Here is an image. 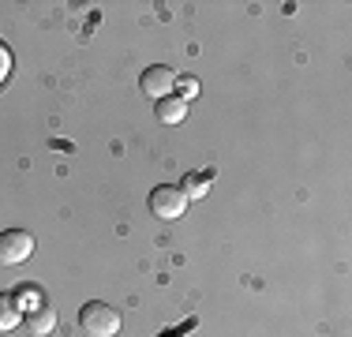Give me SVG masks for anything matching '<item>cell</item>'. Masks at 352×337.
I'll list each match as a JSON object with an SVG mask.
<instances>
[{
	"instance_id": "obj_1",
	"label": "cell",
	"mask_w": 352,
	"mask_h": 337,
	"mask_svg": "<svg viewBox=\"0 0 352 337\" xmlns=\"http://www.w3.org/2000/svg\"><path fill=\"white\" fill-rule=\"evenodd\" d=\"M79 326L87 337H116L120 334V311L109 307L102 300H90V303H82V311H79Z\"/></svg>"
},
{
	"instance_id": "obj_2",
	"label": "cell",
	"mask_w": 352,
	"mask_h": 337,
	"mask_svg": "<svg viewBox=\"0 0 352 337\" xmlns=\"http://www.w3.org/2000/svg\"><path fill=\"white\" fill-rule=\"evenodd\" d=\"M184 210H188V195H184V188H176V184H162V188L150 191V214L162 217V221H176V217H184Z\"/></svg>"
},
{
	"instance_id": "obj_3",
	"label": "cell",
	"mask_w": 352,
	"mask_h": 337,
	"mask_svg": "<svg viewBox=\"0 0 352 337\" xmlns=\"http://www.w3.org/2000/svg\"><path fill=\"white\" fill-rule=\"evenodd\" d=\"M34 255V236L27 229H4L0 232V263L4 266H19Z\"/></svg>"
},
{
	"instance_id": "obj_4",
	"label": "cell",
	"mask_w": 352,
	"mask_h": 337,
	"mask_svg": "<svg viewBox=\"0 0 352 337\" xmlns=\"http://www.w3.org/2000/svg\"><path fill=\"white\" fill-rule=\"evenodd\" d=\"M139 87H142V94H146V98L162 101V98H169L173 90H176V75H173V67L154 64V67H146V72H142Z\"/></svg>"
},
{
	"instance_id": "obj_5",
	"label": "cell",
	"mask_w": 352,
	"mask_h": 337,
	"mask_svg": "<svg viewBox=\"0 0 352 337\" xmlns=\"http://www.w3.org/2000/svg\"><path fill=\"white\" fill-rule=\"evenodd\" d=\"M27 330H30V337H49V334L56 330V311L49 307V303L27 311Z\"/></svg>"
},
{
	"instance_id": "obj_6",
	"label": "cell",
	"mask_w": 352,
	"mask_h": 337,
	"mask_svg": "<svg viewBox=\"0 0 352 337\" xmlns=\"http://www.w3.org/2000/svg\"><path fill=\"white\" fill-rule=\"evenodd\" d=\"M19 323H23V311H19V303H15V296L12 292H0V334L15 330Z\"/></svg>"
},
{
	"instance_id": "obj_7",
	"label": "cell",
	"mask_w": 352,
	"mask_h": 337,
	"mask_svg": "<svg viewBox=\"0 0 352 337\" xmlns=\"http://www.w3.org/2000/svg\"><path fill=\"white\" fill-rule=\"evenodd\" d=\"M184 116H188V101H184V98L169 94V98L157 101V120H162V124H180Z\"/></svg>"
},
{
	"instance_id": "obj_8",
	"label": "cell",
	"mask_w": 352,
	"mask_h": 337,
	"mask_svg": "<svg viewBox=\"0 0 352 337\" xmlns=\"http://www.w3.org/2000/svg\"><path fill=\"white\" fill-rule=\"evenodd\" d=\"M12 296H15V303H19V311H23V315L45 303V300H41V289H34V285H23L19 292H12Z\"/></svg>"
},
{
	"instance_id": "obj_9",
	"label": "cell",
	"mask_w": 352,
	"mask_h": 337,
	"mask_svg": "<svg viewBox=\"0 0 352 337\" xmlns=\"http://www.w3.org/2000/svg\"><path fill=\"white\" fill-rule=\"evenodd\" d=\"M206 191H210V180H206V176H195V173L184 176V195H188V202L191 199H203Z\"/></svg>"
},
{
	"instance_id": "obj_10",
	"label": "cell",
	"mask_w": 352,
	"mask_h": 337,
	"mask_svg": "<svg viewBox=\"0 0 352 337\" xmlns=\"http://www.w3.org/2000/svg\"><path fill=\"white\" fill-rule=\"evenodd\" d=\"M12 75V49L0 41V87H4V79Z\"/></svg>"
},
{
	"instance_id": "obj_11",
	"label": "cell",
	"mask_w": 352,
	"mask_h": 337,
	"mask_svg": "<svg viewBox=\"0 0 352 337\" xmlns=\"http://www.w3.org/2000/svg\"><path fill=\"white\" fill-rule=\"evenodd\" d=\"M176 87H180V94H184V101H191V98L199 94V83H195V79H180V83H176Z\"/></svg>"
}]
</instances>
